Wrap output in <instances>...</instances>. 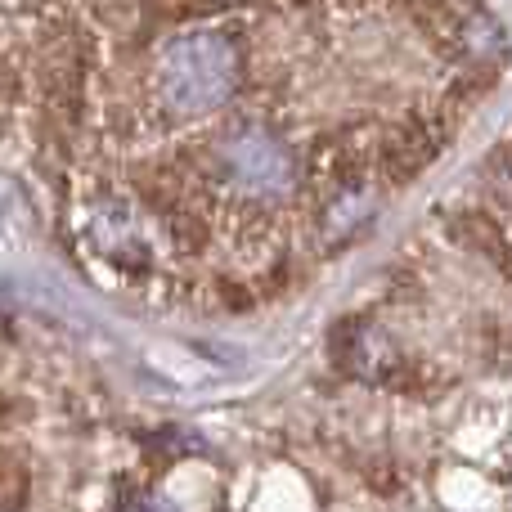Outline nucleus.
<instances>
[{
  "label": "nucleus",
  "mask_w": 512,
  "mask_h": 512,
  "mask_svg": "<svg viewBox=\"0 0 512 512\" xmlns=\"http://www.w3.org/2000/svg\"><path fill=\"white\" fill-rule=\"evenodd\" d=\"M243 81V36L230 23H198L180 27L158 45L149 68L153 113L171 122L216 113L230 104Z\"/></svg>",
  "instance_id": "1"
},
{
  "label": "nucleus",
  "mask_w": 512,
  "mask_h": 512,
  "mask_svg": "<svg viewBox=\"0 0 512 512\" xmlns=\"http://www.w3.org/2000/svg\"><path fill=\"white\" fill-rule=\"evenodd\" d=\"M346 369L355 373V378H369V382H382L396 373L400 355L396 346L387 342V337L378 333L373 324H351V333H346Z\"/></svg>",
  "instance_id": "2"
},
{
  "label": "nucleus",
  "mask_w": 512,
  "mask_h": 512,
  "mask_svg": "<svg viewBox=\"0 0 512 512\" xmlns=\"http://www.w3.org/2000/svg\"><path fill=\"white\" fill-rule=\"evenodd\" d=\"M126 512H171V508H162V504H153V499H140V504H131Z\"/></svg>",
  "instance_id": "3"
},
{
  "label": "nucleus",
  "mask_w": 512,
  "mask_h": 512,
  "mask_svg": "<svg viewBox=\"0 0 512 512\" xmlns=\"http://www.w3.org/2000/svg\"><path fill=\"white\" fill-rule=\"evenodd\" d=\"M0 512H9V508H0Z\"/></svg>",
  "instance_id": "4"
}]
</instances>
